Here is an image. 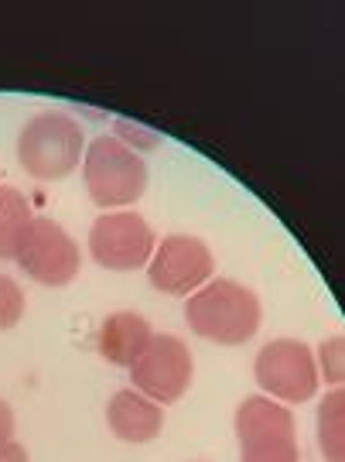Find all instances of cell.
Returning a JSON list of instances; mask_svg holds the SVG:
<instances>
[{"instance_id":"1","label":"cell","mask_w":345,"mask_h":462,"mask_svg":"<svg viewBox=\"0 0 345 462\" xmlns=\"http://www.w3.org/2000/svg\"><path fill=\"white\" fill-rule=\"evenodd\" d=\"M263 319V305L257 291L230 278L205 281L185 301V322L195 336L219 346H243L257 336Z\"/></svg>"},{"instance_id":"2","label":"cell","mask_w":345,"mask_h":462,"mask_svg":"<svg viewBox=\"0 0 345 462\" xmlns=\"http://www.w3.org/2000/svg\"><path fill=\"white\" fill-rule=\"evenodd\" d=\"M83 148L86 134L79 120L59 110L34 114L17 134V162L32 179H41V182L72 175L83 165Z\"/></svg>"},{"instance_id":"3","label":"cell","mask_w":345,"mask_h":462,"mask_svg":"<svg viewBox=\"0 0 345 462\" xmlns=\"http://www.w3.org/2000/svg\"><path fill=\"white\" fill-rule=\"evenodd\" d=\"M83 179L99 209L116 213L148 192V162L116 137H96L83 154Z\"/></svg>"},{"instance_id":"4","label":"cell","mask_w":345,"mask_h":462,"mask_svg":"<svg viewBox=\"0 0 345 462\" xmlns=\"http://www.w3.org/2000/svg\"><path fill=\"white\" fill-rule=\"evenodd\" d=\"M240 462H301L295 414L263 394L247 397L236 408Z\"/></svg>"},{"instance_id":"5","label":"cell","mask_w":345,"mask_h":462,"mask_svg":"<svg viewBox=\"0 0 345 462\" xmlns=\"http://www.w3.org/2000/svg\"><path fill=\"white\" fill-rule=\"evenodd\" d=\"M253 380L260 383L263 397L284 404H304L318 391V364L314 353L301 339H270L257 353Z\"/></svg>"},{"instance_id":"6","label":"cell","mask_w":345,"mask_h":462,"mask_svg":"<svg viewBox=\"0 0 345 462\" xmlns=\"http://www.w3.org/2000/svg\"><path fill=\"white\" fill-rule=\"evenodd\" d=\"M192 374H195L192 349L178 336H154L148 349L137 356V364L131 366V380L137 383L133 391H141L158 404L181 401L185 391L192 387Z\"/></svg>"},{"instance_id":"7","label":"cell","mask_w":345,"mask_h":462,"mask_svg":"<svg viewBox=\"0 0 345 462\" xmlns=\"http://www.w3.org/2000/svg\"><path fill=\"white\" fill-rule=\"evenodd\" d=\"M154 247L158 240H154L150 223L131 209L99 216L89 230V254L106 271H137L150 261Z\"/></svg>"},{"instance_id":"8","label":"cell","mask_w":345,"mask_h":462,"mask_svg":"<svg viewBox=\"0 0 345 462\" xmlns=\"http://www.w3.org/2000/svg\"><path fill=\"white\" fill-rule=\"evenodd\" d=\"M215 257L209 244L188 233L165 236L148 261V278L165 295H192L205 281H213Z\"/></svg>"},{"instance_id":"9","label":"cell","mask_w":345,"mask_h":462,"mask_svg":"<svg viewBox=\"0 0 345 462\" xmlns=\"http://www.w3.org/2000/svg\"><path fill=\"white\" fill-rule=\"evenodd\" d=\"M21 271H28V278H34L45 288H62L68 281H76L79 274V247L55 219L34 216L32 230L21 244L17 254Z\"/></svg>"},{"instance_id":"10","label":"cell","mask_w":345,"mask_h":462,"mask_svg":"<svg viewBox=\"0 0 345 462\" xmlns=\"http://www.w3.org/2000/svg\"><path fill=\"white\" fill-rule=\"evenodd\" d=\"M106 425L120 442L144 446V442H154L165 429V408L158 401L144 397L141 391L123 387L106 404Z\"/></svg>"},{"instance_id":"11","label":"cell","mask_w":345,"mask_h":462,"mask_svg":"<svg viewBox=\"0 0 345 462\" xmlns=\"http://www.w3.org/2000/svg\"><path fill=\"white\" fill-rule=\"evenodd\" d=\"M154 339V329L144 315L137 312H113L103 319L99 326V356L113 366H133L137 356L148 349V343Z\"/></svg>"},{"instance_id":"12","label":"cell","mask_w":345,"mask_h":462,"mask_svg":"<svg viewBox=\"0 0 345 462\" xmlns=\"http://www.w3.org/2000/svg\"><path fill=\"white\" fill-rule=\"evenodd\" d=\"M32 223L34 213L24 192L14 185H0V261H17Z\"/></svg>"},{"instance_id":"13","label":"cell","mask_w":345,"mask_h":462,"mask_svg":"<svg viewBox=\"0 0 345 462\" xmlns=\"http://www.w3.org/2000/svg\"><path fill=\"white\" fill-rule=\"evenodd\" d=\"M318 448L325 462H345V391L331 387V394L318 404Z\"/></svg>"},{"instance_id":"14","label":"cell","mask_w":345,"mask_h":462,"mask_svg":"<svg viewBox=\"0 0 345 462\" xmlns=\"http://www.w3.org/2000/svg\"><path fill=\"white\" fill-rule=\"evenodd\" d=\"M318 377H325L331 383V387H342L345 380V336L339 332V336H331V339H325L322 346H318Z\"/></svg>"},{"instance_id":"15","label":"cell","mask_w":345,"mask_h":462,"mask_svg":"<svg viewBox=\"0 0 345 462\" xmlns=\"http://www.w3.org/2000/svg\"><path fill=\"white\" fill-rule=\"evenodd\" d=\"M24 315V291L14 278L0 274V329H14Z\"/></svg>"},{"instance_id":"16","label":"cell","mask_w":345,"mask_h":462,"mask_svg":"<svg viewBox=\"0 0 345 462\" xmlns=\"http://www.w3.org/2000/svg\"><path fill=\"white\" fill-rule=\"evenodd\" d=\"M116 141L120 144H144V148H158V137L150 131H144V127H137V124H131V120H116Z\"/></svg>"},{"instance_id":"17","label":"cell","mask_w":345,"mask_h":462,"mask_svg":"<svg viewBox=\"0 0 345 462\" xmlns=\"http://www.w3.org/2000/svg\"><path fill=\"white\" fill-rule=\"evenodd\" d=\"M14 439V408L0 397V442H11Z\"/></svg>"},{"instance_id":"18","label":"cell","mask_w":345,"mask_h":462,"mask_svg":"<svg viewBox=\"0 0 345 462\" xmlns=\"http://www.w3.org/2000/svg\"><path fill=\"white\" fill-rule=\"evenodd\" d=\"M0 462H32V459H28V448L11 439V442H0Z\"/></svg>"}]
</instances>
